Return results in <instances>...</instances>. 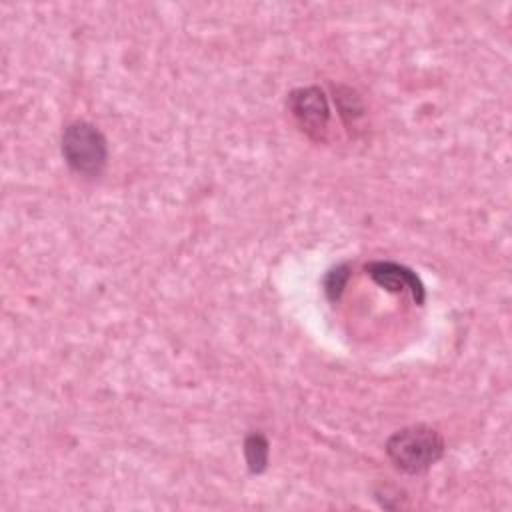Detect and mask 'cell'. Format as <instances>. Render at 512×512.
I'll return each mask as SVG.
<instances>
[{"mask_svg":"<svg viewBox=\"0 0 512 512\" xmlns=\"http://www.w3.org/2000/svg\"><path fill=\"white\" fill-rule=\"evenodd\" d=\"M384 448L396 470L414 476L426 472L442 458L444 438L426 424H414L396 430Z\"/></svg>","mask_w":512,"mask_h":512,"instance_id":"cell-1","label":"cell"},{"mask_svg":"<svg viewBox=\"0 0 512 512\" xmlns=\"http://www.w3.org/2000/svg\"><path fill=\"white\" fill-rule=\"evenodd\" d=\"M288 110L292 112L300 130L316 140L324 142L330 122V106L322 88L306 86L296 88L288 94Z\"/></svg>","mask_w":512,"mask_h":512,"instance_id":"cell-3","label":"cell"},{"mask_svg":"<svg viewBox=\"0 0 512 512\" xmlns=\"http://www.w3.org/2000/svg\"><path fill=\"white\" fill-rule=\"evenodd\" d=\"M334 100H336V104H338V110H340V116H342V120L350 126V124H354L358 118H362V114H364V106H362V100H360V96L354 92V90H350V88H346V86H338V88H334Z\"/></svg>","mask_w":512,"mask_h":512,"instance_id":"cell-6","label":"cell"},{"mask_svg":"<svg viewBox=\"0 0 512 512\" xmlns=\"http://www.w3.org/2000/svg\"><path fill=\"white\" fill-rule=\"evenodd\" d=\"M268 454H270V444L264 434L254 432L246 436L244 440V458L248 464V470L252 474H262L268 466Z\"/></svg>","mask_w":512,"mask_h":512,"instance_id":"cell-5","label":"cell"},{"mask_svg":"<svg viewBox=\"0 0 512 512\" xmlns=\"http://www.w3.org/2000/svg\"><path fill=\"white\" fill-rule=\"evenodd\" d=\"M62 156L70 170L80 176H100L108 162L104 134L86 120L70 122L62 132Z\"/></svg>","mask_w":512,"mask_h":512,"instance_id":"cell-2","label":"cell"},{"mask_svg":"<svg viewBox=\"0 0 512 512\" xmlns=\"http://www.w3.org/2000/svg\"><path fill=\"white\" fill-rule=\"evenodd\" d=\"M350 278V266L348 264H338L336 268L328 270L326 276H324V292L328 296L330 302H338L344 288H346V282Z\"/></svg>","mask_w":512,"mask_h":512,"instance_id":"cell-7","label":"cell"},{"mask_svg":"<svg viewBox=\"0 0 512 512\" xmlns=\"http://www.w3.org/2000/svg\"><path fill=\"white\" fill-rule=\"evenodd\" d=\"M364 270L378 286H382L390 292L408 290L416 304H424L426 288H424L422 280L418 278V274L414 270H410L408 266L390 262V260H374V262H368L364 266Z\"/></svg>","mask_w":512,"mask_h":512,"instance_id":"cell-4","label":"cell"}]
</instances>
